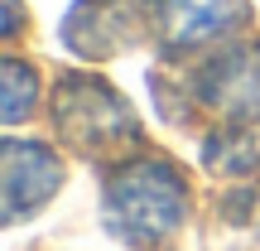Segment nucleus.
Instances as JSON below:
<instances>
[{
	"mask_svg": "<svg viewBox=\"0 0 260 251\" xmlns=\"http://www.w3.org/2000/svg\"><path fill=\"white\" fill-rule=\"evenodd\" d=\"M188 213V184L164 159L121 164L106 184V227L130 246H154Z\"/></svg>",
	"mask_w": 260,
	"mask_h": 251,
	"instance_id": "1",
	"label": "nucleus"
},
{
	"mask_svg": "<svg viewBox=\"0 0 260 251\" xmlns=\"http://www.w3.org/2000/svg\"><path fill=\"white\" fill-rule=\"evenodd\" d=\"M58 130L68 145H77L82 155H111L125 140H135V116L111 87L87 82V77H68L58 92Z\"/></svg>",
	"mask_w": 260,
	"mask_h": 251,
	"instance_id": "2",
	"label": "nucleus"
},
{
	"mask_svg": "<svg viewBox=\"0 0 260 251\" xmlns=\"http://www.w3.org/2000/svg\"><path fill=\"white\" fill-rule=\"evenodd\" d=\"M145 15L159 48L183 53V48H198L236 29L246 19V0H145Z\"/></svg>",
	"mask_w": 260,
	"mask_h": 251,
	"instance_id": "3",
	"label": "nucleus"
},
{
	"mask_svg": "<svg viewBox=\"0 0 260 251\" xmlns=\"http://www.w3.org/2000/svg\"><path fill=\"white\" fill-rule=\"evenodd\" d=\"M188 87L198 92L203 106L232 116V121L260 116V44L255 48H226V53L207 58Z\"/></svg>",
	"mask_w": 260,
	"mask_h": 251,
	"instance_id": "4",
	"label": "nucleus"
},
{
	"mask_svg": "<svg viewBox=\"0 0 260 251\" xmlns=\"http://www.w3.org/2000/svg\"><path fill=\"white\" fill-rule=\"evenodd\" d=\"M63 184V164L48 155L44 145H24L10 140L5 145V169H0V188H5V217L19 222L34 208H44Z\"/></svg>",
	"mask_w": 260,
	"mask_h": 251,
	"instance_id": "5",
	"label": "nucleus"
},
{
	"mask_svg": "<svg viewBox=\"0 0 260 251\" xmlns=\"http://www.w3.org/2000/svg\"><path fill=\"white\" fill-rule=\"evenodd\" d=\"M130 19L135 15H121L116 0H87L68 19V44L77 53H87V58H106L121 44H130Z\"/></svg>",
	"mask_w": 260,
	"mask_h": 251,
	"instance_id": "6",
	"label": "nucleus"
},
{
	"mask_svg": "<svg viewBox=\"0 0 260 251\" xmlns=\"http://www.w3.org/2000/svg\"><path fill=\"white\" fill-rule=\"evenodd\" d=\"M207 246L212 251H260V188L232 193L217 208V222H212Z\"/></svg>",
	"mask_w": 260,
	"mask_h": 251,
	"instance_id": "7",
	"label": "nucleus"
},
{
	"mask_svg": "<svg viewBox=\"0 0 260 251\" xmlns=\"http://www.w3.org/2000/svg\"><path fill=\"white\" fill-rule=\"evenodd\" d=\"M207 169L217 174H255L260 169V126H226L203 145Z\"/></svg>",
	"mask_w": 260,
	"mask_h": 251,
	"instance_id": "8",
	"label": "nucleus"
},
{
	"mask_svg": "<svg viewBox=\"0 0 260 251\" xmlns=\"http://www.w3.org/2000/svg\"><path fill=\"white\" fill-rule=\"evenodd\" d=\"M39 102V73H29L19 58H5V102H0V111H5V121H24L29 106Z\"/></svg>",
	"mask_w": 260,
	"mask_h": 251,
	"instance_id": "9",
	"label": "nucleus"
}]
</instances>
